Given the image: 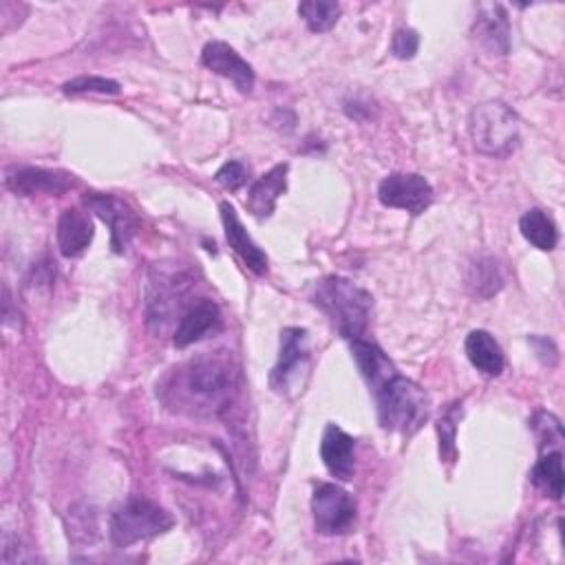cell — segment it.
<instances>
[{
    "mask_svg": "<svg viewBox=\"0 0 565 565\" xmlns=\"http://www.w3.org/2000/svg\"><path fill=\"white\" fill-rule=\"evenodd\" d=\"M84 205L88 212L99 216L110 227L113 252L124 254L135 234V227H137L135 214L119 199H115L110 194H99V192L84 194Z\"/></svg>",
    "mask_w": 565,
    "mask_h": 565,
    "instance_id": "11",
    "label": "cell"
},
{
    "mask_svg": "<svg viewBox=\"0 0 565 565\" xmlns=\"http://www.w3.org/2000/svg\"><path fill=\"white\" fill-rule=\"evenodd\" d=\"M221 329H223V316L218 305L212 298H199V300H192L185 307V311L179 316L172 333V342L174 347L183 349L207 335L218 333Z\"/></svg>",
    "mask_w": 565,
    "mask_h": 565,
    "instance_id": "10",
    "label": "cell"
},
{
    "mask_svg": "<svg viewBox=\"0 0 565 565\" xmlns=\"http://www.w3.org/2000/svg\"><path fill=\"white\" fill-rule=\"evenodd\" d=\"M320 457L331 477L340 481L353 479L355 472V439L338 424H327L320 439Z\"/></svg>",
    "mask_w": 565,
    "mask_h": 565,
    "instance_id": "15",
    "label": "cell"
},
{
    "mask_svg": "<svg viewBox=\"0 0 565 565\" xmlns=\"http://www.w3.org/2000/svg\"><path fill=\"white\" fill-rule=\"evenodd\" d=\"M309 362V331L302 327H285L280 333L278 362L271 369L269 384L276 393H287Z\"/></svg>",
    "mask_w": 565,
    "mask_h": 565,
    "instance_id": "9",
    "label": "cell"
},
{
    "mask_svg": "<svg viewBox=\"0 0 565 565\" xmlns=\"http://www.w3.org/2000/svg\"><path fill=\"white\" fill-rule=\"evenodd\" d=\"M241 373L230 353H201L174 366L157 386L161 402L194 417H218L236 399Z\"/></svg>",
    "mask_w": 565,
    "mask_h": 565,
    "instance_id": "1",
    "label": "cell"
},
{
    "mask_svg": "<svg viewBox=\"0 0 565 565\" xmlns=\"http://www.w3.org/2000/svg\"><path fill=\"white\" fill-rule=\"evenodd\" d=\"M221 210V223L225 230V241L227 245L234 249V254L247 265L249 271H254L256 276H263L267 271V254L256 245V241L247 234L245 225L241 223L236 210L232 203L223 201L218 205Z\"/></svg>",
    "mask_w": 565,
    "mask_h": 565,
    "instance_id": "14",
    "label": "cell"
},
{
    "mask_svg": "<svg viewBox=\"0 0 565 565\" xmlns=\"http://www.w3.org/2000/svg\"><path fill=\"white\" fill-rule=\"evenodd\" d=\"M214 179H216L225 190H238V188H243L245 181H247V168H245L243 161L230 159V161H225V163L216 170Z\"/></svg>",
    "mask_w": 565,
    "mask_h": 565,
    "instance_id": "26",
    "label": "cell"
},
{
    "mask_svg": "<svg viewBox=\"0 0 565 565\" xmlns=\"http://www.w3.org/2000/svg\"><path fill=\"white\" fill-rule=\"evenodd\" d=\"M351 353L371 391H377L384 382H388L395 373H399L397 366L391 362V358L371 340H364V338L351 340Z\"/></svg>",
    "mask_w": 565,
    "mask_h": 565,
    "instance_id": "19",
    "label": "cell"
},
{
    "mask_svg": "<svg viewBox=\"0 0 565 565\" xmlns=\"http://www.w3.org/2000/svg\"><path fill=\"white\" fill-rule=\"evenodd\" d=\"M311 512L316 532L324 536L347 534L355 523V501L338 483L322 481L313 488Z\"/></svg>",
    "mask_w": 565,
    "mask_h": 565,
    "instance_id": "7",
    "label": "cell"
},
{
    "mask_svg": "<svg viewBox=\"0 0 565 565\" xmlns=\"http://www.w3.org/2000/svg\"><path fill=\"white\" fill-rule=\"evenodd\" d=\"M466 285L472 296L477 298H490L503 287V274L494 258L481 256L468 265Z\"/></svg>",
    "mask_w": 565,
    "mask_h": 565,
    "instance_id": "22",
    "label": "cell"
},
{
    "mask_svg": "<svg viewBox=\"0 0 565 565\" xmlns=\"http://www.w3.org/2000/svg\"><path fill=\"white\" fill-rule=\"evenodd\" d=\"M201 62L212 73L232 79L241 93H249L254 88V79H256L254 68L227 42H221V40L207 42L201 51Z\"/></svg>",
    "mask_w": 565,
    "mask_h": 565,
    "instance_id": "12",
    "label": "cell"
},
{
    "mask_svg": "<svg viewBox=\"0 0 565 565\" xmlns=\"http://www.w3.org/2000/svg\"><path fill=\"white\" fill-rule=\"evenodd\" d=\"M519 230L523 234V238L534 245L536 249L543 252H552L558 243V230L554 225V221L539 207L527 210L521 218H519Z\"/></svg>",
    "mask_w": 565,
    "mask_h": 565,
    "instance_id": "21",
    "label": "cell"
},
{
    "mask_svg": "<svg viewBox=\"0 0 565 565\" xmlns=\"http://www.w3.org/2000/svg\"><path fill=\"white\" fill-rule=\"evenodd\" d=\"M192 285V274L174 263H157L148 271L146 282V322L154 333L172 324L174 313L185 311V296Z\"/></svg>",
    "mask_w": 565,
    "mask_h": 565,
    "instance_id": "4",
    "label": "cell"
},
{
    "mask_svg": "<svg viewBox=\"0 0 565 565\" xmlns=\"http://www.w3.org/2000/svg\"><path fill=\"white\" fill-rule=\"evenodd\" d=\"M342 9L333 0H307L298 4V15L305 20L309 31L324 33L335 26Z\"/></svg>",
    "mask_w": 565,
    "mask_h": 565,
    "instance_id": "24",
    "label": "cell"
},
{
    "mask_svg": "<svg viewBox=\"0 0 565 565\" xmlns=\"http://www.w3.org/2000/svg\"><path fill=\"white\" fill-rule=\"evenodd\" d=\"M419 49V35L417 31L413 29H399L393 33V40H391V53L397 57V60H411L415 57Z\"/></svg>",
    "mask_w": 565,
    "mask_h": 565,
    "instance_id": "28",
    "label": "cell"
},
{
    "mask_svg": "<svg viewBox=\"0 0 565 565\" xmlns=\"http://www.w3.org/2000/svg\"><path fill=\"white\" fill-rule=\"evenodd\" d=\"M455 413L457 408H450L439 422H437V435H439V455L446 461H452L455 457Z\"/></svg>",
    "mask_w": 565,
    "mask_h": 565,
    "instance_id": "27",
    "label": "cell"
},
{
    "mask_svg": "<svg viewBox=\"0 0 565 565\" xmlns=\"http://www.w3.org/2000/svg\"><path fill=\"white\" fill-rule=\"evenodd\" d=\"M4 185L20 196H33V194H55L57 196L73 185V177L57 172V170L24 166V168L9 170L4 177Z\"/></svg>",
    "mask_w": 565,
    "mask_h": 565,
    "instance_id": "13",
    "label": "cell"
},
{
    "mask_svg": "<svg viewBox=\"0 0 565 565\" xmlns=\"http://www.w3.org/2000/svg\"><path fill=\"white\" fill-rule=\"evenodd\" d=\"M172 525L174 519L166 508L148 499L130 497L110 516V541L117 547H130L139 541L168 532Z\"/></svg>",
    "mask_w": 565,
    "mask_h": 565,
    "instance_id": "6",
    "label": "cell"
},
{
    "mask_svg": "<svg viewBox=\"0 0 565 565\" xmlns=\"http://www.w3.org/2000/svg\"><path fill=\"white\" fill-rule=\"evenodd\" d=\"M532 483L543 490L550 499L558 501L563 497V457L561 450H547L530 472Z\"/></svg>",
    "mask_w": 565,
    "mask_h": 565,
    "instance_id": "23",
    "label": "cell"
},
{
    "mask_svg": "<svg viewBox=\"0 0 565 565\" xmlns=\"http://www.w3.org/2000/svg\"><path fill=\"white\" fill-rule=\"evenodd\" d=\"M95 227L90 216L84 210L68 207L60 214L57 218V247L62 256L66 258H77L82 256L88 245L93 243Z\"/></svg>",
    "mask_w": 565,
    "mask_h": 565,
    "instance_id": "18",
    "label": "cell"
},
{
    "mask_svg": "<svg viewBox=\"0 0 565 565\" xmlns=\"http://www.w3.org/2000/svg\"><path fill=\"white\" fill-rule=\"evenodd\" d=\"M311 300L347 340L362 338L366 331L373 296L353 280L342 276H324L313 285Z\"/></svg>",
    "mask_w": 565,
    "mask_h": 565,
    "instance_id": "2",
    "label": "cell"
},
{
    "mask_svg": "<svg viewBox=\"0 0 565 565\" xmlns=\"http://www.w3.org/2000/svg\"><path fill=\"white\" fill-rule=\"evenodd\" d=\"M470 137L479 152L508 157L519 146V119L503 102H483L470 113Z\"/></svg>",
    "mask_w": 565,
    "mask_h": 565,
    "instance_id": "5",
    "label": "cell"
},
{
    "mask_svg": "<svg viewBox=\"0 0 565 565\" xmlns=\"http://www.w3.org/2000/svg\"><path fill=\"white\" fill-rule=\"evenodd\" d=\"M466 355L470 360V364L481 371L488 377H497L501 375L503 366H505V358L503 351L499 347V342L483 329H475L466 335Z\"/></svg>",
    "mask_w": 565,
    "mask_h": 565,
    "instance_id": "20",
    "label": "cell"
},
{
    "mask_svg": "<svg viewBox=\"0 0 565 565\" xmlns=\"http://www.w3.org/2000/svg\"><path fill=\"white\" fill-rule=\"evenodd\" d=\"M64 93H102V95H117L119 93V84L115 79L108 77H99V75H79L75 79H68L62 84Z\"/></svg>",
    "mask_w": 565,
    "mask_h": 565,
    "instance_id": "25",
    "label": "cell"
},
{
    "mask_svg": "<svg viewBox=\"0 0 565 565\" xmlns=\"http://www.w3.org/2000/svg\"><path fill=\"white\" fill-rule=\"evenodd\" d=\"M433 185L417 172H393L377 185V199L386 207H397L419 216L433 203Z\"/></svg>",
    "mask_w": 565,
    "mask_h": 565,
    "instance_id": "8",
    "label": "cell"
},
{
    "mask_svg": "<svg viewBox=\"0 0 565 565\" xmlns=\"http://www.w3.org/2000/svg\"><path fill=\"white\" fill-rule=\"evenodd\" d=\"M472 31L488 53L505 55L510 51V20L503 4H481Z\"/></svg>",
    "mask_w": 565,
    "mask_h": 565,
    "instance_id": "16",
    "label": "cell"
},
{
    "mask_svg": "<svg viewBox=\"0 0 565 565\" xmlns=\"http://www.w3.org/2000/svg\"><path fill=\"white\" fill-rule=\"evenodd\" d=\"M373 395L377 404V422L384 430L413 435L430 415V399L426 391L402 373H395L373 391Z\"/></svg>",
    "mask_w": 565,
    "mask_h": 565,
    "instance_id": "3",
    "label": "cell"
},
{
    "mask_svg": "<svg viewBox=\"0 0 565 565\" xmlns=\"http://www.w3.org/2000/svg\"><path fill=\"white\" fill-rule=\"evenodd\" d=\"M287 170H289L287 163H276L271 170H267L252 183L245 207L254 218L263 221L271 216V212L276 210L278 196L287 190Z\"/></svg>",
    "mask_w": 565,
    "mask_h": 565,
    "instance_id": "17",
    "label": "cell"
},
{
    "mask_svg": "<svg viewBox=\"0 0 565 565\" xmlns=\"http://www.w3.org/2000/svg\"><path fill=\"white\" fill-rule=\"evenodd\" d=\"M534 428L543 435L541 437V444H558L563 439V428H561V422L552 415V413H539L536 415V422H534Z\"/></svg>",
    "mask_w": 565,
    "mask_h": 565,
    "instance_id": "29",
    "label": "cell"
}]
</instances>
